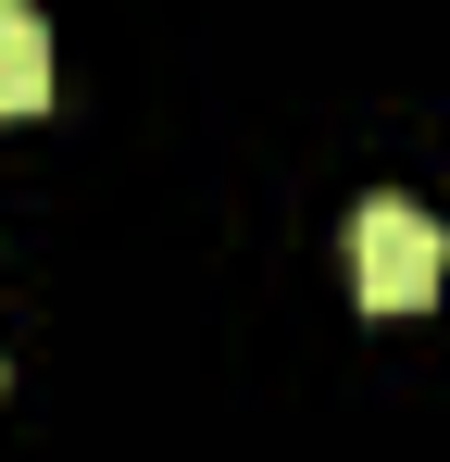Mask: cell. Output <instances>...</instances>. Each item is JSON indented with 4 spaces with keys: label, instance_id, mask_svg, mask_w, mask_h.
<instances>
[{
    "label": "cell",
    "instance_id": "obj_1",
    "mask_svg": "<svg viewBox=\"0 0 450 462\" xmlns=\"http://www.w3.org/2000/svg\"><path fill=\"white\" fill-rule=\"evenodd\" d=\"M438 275H450V226L426 200H363L351 213V288H363V312H426Z\"/></svg>",
    "mask_w": 450,
    "mask_h": 462
},
{
    "label": "cell",
    "instance_id": "obj_2",
    "mask_svg": "<svg viewBox=\"0 0 450 462\" xmlns=\"http://www.w3.org/2000/svg\"><path fill=\"white\" fill-rule=\"evenodd\" d=\"M38 100H51V25L0 0V113H38Z\"/></svg>",
    "mask_w": 450,
    "mask_h": 462
}]
</instances>
